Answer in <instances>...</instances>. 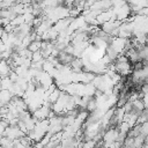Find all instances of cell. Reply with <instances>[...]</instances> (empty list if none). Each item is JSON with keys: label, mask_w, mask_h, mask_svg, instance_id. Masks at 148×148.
Returning <instances> with one entry per match:
<instances>
[]
</instances>
